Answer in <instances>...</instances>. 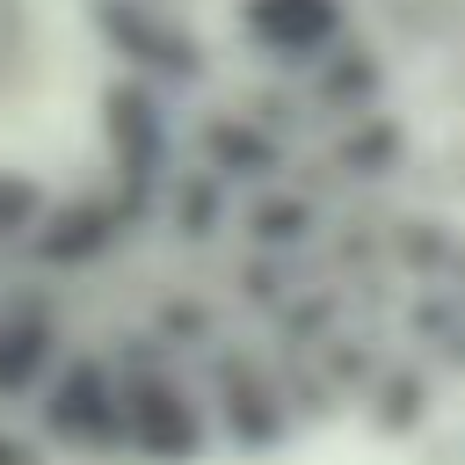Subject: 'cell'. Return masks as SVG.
<instances>
[{
    "instance_id": "1",
    "label": "cell",
    "mask_w": 465,
    "mask_h": 465,
    "mask_svg": "<svg viewBox=\"0 0 465 465\" xmlns=\"http://www.w3.org/2000/svg\"><path fill=\"white\" fill-rule=\"evenodd\" d=\"M254 29L269 44H283V51H305V44H320L334 29V7L327 0H254Z\"/></svg>"
},
{
    "instance_id": "2",
    "label": "cell",
    "mask_w": 465,
    "mask_h": 465,
    "mask_svg": "<svg viewBox=\"0 0 465 465\" xmlns=\"http://www.w3.org/2000/svg\"><path fill=\"white\" fill-rule=\"evenodd\" d=\"M22 51H29V22H22V0H0V87L15 80Z\"/></svg>"
}]
</instances>
